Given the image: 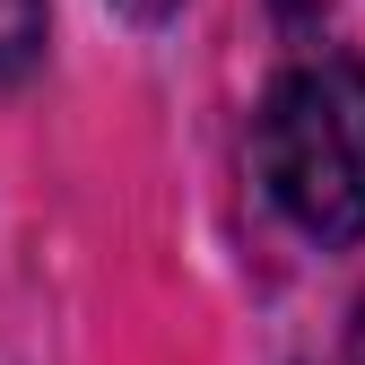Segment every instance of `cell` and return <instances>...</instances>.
<instances>
[{"mask_svg": "<svg viewBox=\"0 0 365 365\" xmlns=\"http://www.w3.org/2000/svg\"><path fill=\"white\" fill-rule=\"evenodd\" d=\"M261 182L313 244L365 235V61H296L252 130Z\"/></svg>", "mask_w": 365, "mask_h": 365, "instance_id": "cell-1", "label": "cell"}, {"mask_svg": "<svg viewBox=\"0 0 365 365\" xmlns=\"http://www.w3.org/2000/svg\"><path fill=\"white\" fill-rule=\"evenodd\" d=\"M43 53V0H0V78L35 70Z\"/></svg>", "mask_w": 365, "mask_h": 365, "instance_id": "cell-2", "label": "cell"}]
</instances>
